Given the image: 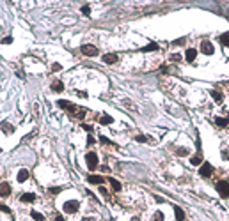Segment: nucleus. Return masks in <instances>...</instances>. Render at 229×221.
I'll use <instances>...</instances> for the list:
<instances>
[{
    "mask_svg": "<svg viewBox=\"0 0 229 221\" xmlns=\"http://www.w3.org/2000/svg\"><path fill=\"white\" fill-rule=\"evenodd\" d=\"M78 207H80V203H78V200H68L64 202V212H68V214H75V212L78 211Z\"/></svg>",
    "mask_w": 229,
    "mask_h": 221,
    "instance_id": "1",
    "label": "nucleus"
},
{
    "mask_svg": "<svg viewBox=\"0 0 229 221\" xmlns=\"http://www.w3.org/2000/svg\"><path fill=\"white\" fill-rule=\"evenodd\" d=\"M217 191L222 198H229V182L227 181H220L217 184Z\"/></svg>",
    "mask_w": 229,
    "mask_h": 221,
    "instance_id": "2",
    "label": "nucleus"
},
{
    "mask_svg": "<svg viewBox=\"0 0 229 221\" xmlns=\"http://www.w3.org/2000/svg\"><path fill=\"white\" fill-rule=\"evenodd\" d=\"M82 53L83 55H87V57H96L100 51H98V48L96 46H93V44H82Z\"/></svg>",
    "mask_w": 229,
    "mask_h": 221,
    "instance_id": "3",
    "label": "nucleus"
},
{
    "mask_svg": "<svg viewBox=\"0 0 229 221\" xmlns=\"http://www.w3.org/2000/svg\"><path fill=\"white\" fill-rule=\"evenodd\" d=\"M85 161H87V166H89V170H94V168L98 166V156H96L94 152H89V154L85 156Z\"/></svg>",
    "mask_w": 229,
    "mask_h": 221,
    "instance_id": "4",
    "label": "nucleus"
},
{
    "mask_svg": "<svg viewBox=\"0 0 229 221\" xmlns=\"http://www.w3.org/2000/svg\"><path fill=\"white\" fill-rule=\"evenodd\" d=\"M201 51H203L204 55H213V53H215V46H213L210 41H203V42H201Z\"/></svg>",
    "mask_w": 229,
    "mask_h": 221,
    "instance_id": "5",
    "label": "nucleus"
},
{
    "mask_svg": "<svg viewBox=\"0 0 229 221\" xmlns=\"http://www.w3.org/2000/svg\"><path fill=\"white\" fill-rule=\"evenodd\" d=\"M57 104H59V108H64V110H68V111H71V115H73V111H76V106H75L73 103H69V101H57Z\"/></svg>",
    "mask_w": 229,
    "mask_h": 221,
    "instance_id": "6",
    "label": "nucleus"
},
{
    "mask_svg": "<svg viewBox=\"0 0 229 221\" xmlns=\"http://www.w3.org/2000/svg\"><path fill=\"white\" fill-rule=\"evenodd\" d=\"M211 172H213V166H211L210 163H203V165H201V168H199V173H201L203 177H210V175H211Z\"/></svg>",
    "mask_w": 229,
    "mask_h": 221,
    "instance_id": "7",
    "label": "nucleus"
},
{
    "mask_svg": "<svg viewBox=\"0 0 229 221\" xmlns=\"http://www.w3.org/2000/svg\"><path fill=\"white\" fill-rule=\"evenodd\" d=\"M101 60H103L105 64H115V62L119 60V57H117L115 53H107V55L101 57Z\"/></svg>",
    "mask_w": 229,
    "mask_h": 221,
    "instance_id": "8",
    "label": "nucleus"
},
{
    "mask_svg": "<svg viewBox=\"0 0 229 221\" xmlns=\"http://www.w3.org/2000/svg\"><path fill=\"white\" fill-rule=\"evenodd\" d=\"M9 195H11V186L7 182H2V184H0V196L5 198V196H9Z\"/></svg>",
    "mask_w": 229,
    "mask_h": 221,
    "instance_id": "9",
    "label": "nucleus"
},
{
    "mask_svg": "<svg viewBox=\"0 0 229 221\" xmlns=\"http://www.w3.org/2000/svg\"><path fill=\"white\" fill-rule=\"evenodd\" d=\"M196 57H197V50H194V48H188L187 53H185V59H187V62H194V60H196Z\"/></svg>",
    "mask_w": 229,
    "mask_h": 221,
    "instance_id": "10",
    "label": "nucleus"
},
{
    "mask_svg": "<svg viewBox=\"0 0 229 221\" xmlns=\"http://www.w3.org/2000/svg\"><path fill=\"white\" fill-rule=\"evenodd\" d=\"M87 182H89V184H100V186H101V184H103V177H101V175H89V177H87Z\"/></svg>",
    "mask_w": 229,
    "mask_h": 221,
    "instance_id": "11",
    "label": "nucleus"
},
{
    "mask_svg": "<svg viewBox=\"0 0 229 221\" xmlns=\"http://www.w3.org/2000/svg\"><path fill=\"white\" fill-rule=\"evenodd\" d=\"M29 177H30V172H29V170H25V168H23V170L18 172V182H25Z\"/></svg>",
    "mask_w": 229,
    "mask_h": 221,
    "instance_id": "12",
    "label": "nucleus"
},
{
    "mask_svg": "<svg viewBox=\"0 0 229 221\" xmlns=\"http://www.w3.org/2000/svg\"><path fill=\"white\" fill-rule=\"evenodd\" d=\"M34 200H36V195H34V193H25V195H21V202H23V203H32Z\"/></svg>",
    "mask_w": 229,
    "mask_h": 221,
    "instance_id": "13",
    "label": "nucleus"
},
{
    "mask_svg": "<svg viewBox=\"0 0 229 221\" xmlns=\"http://www.w3.org/2000/svg\"><path fill=\"white\" fill-rule=\"evenodd\" d=\"M2 131L7 133V134H12V133H14V126L9 124V122H2Z\"/></svg>",
    "mask_w": 229,
    "mask_h": 221,
    "instance_id": "14",
    "label": "nucleus"
},
{
    "mask_svg": "<svg viewBox=\"0 0 229 221\" xmlns=\"http://www.w3.org/2000/svg\"><path fill=\"white\" fill-rule=\"evenodd\" d=\"M174 212H176V219H178V221H185V212H183V209H181V207L174 205Z\"/></svg>",
    "mask_w": 229,
    "mask_h": 221,
    "instance_id": "15",
    "label": "nucleus"
},
{
    "mask_svg": "<svg viewBox=\"0 0 229 221\" xmlns=\"http://www.w3.org/2000/svg\"><path fill=\"white\" fill-rule=\"evenodd\" d=\"M52 90L53 92H62L64 90V83L62 81H53L52 83Z\"/></svg>",
    "mask_w": 229,
    "mask_h": 221,
    "instance_id": "16",
    "label": "nucleus"
},
{
    "mask_svg": "<svg viewBox=\"0 0 229 221\" xmlns=\"http://www.w3.org/2000/svg\"><path fill=\"white\" fill-rule=\"evenodd\" d=\"M112 122H114V119H112L110 115H101V117H100V124L108 126V124H112Z\"/></svg>",
    "mask_w": 229,
    "mask_h": 221,
    "instance_id": "17",
    "label": "nucleus"
},
{
    "mask_svg": "<svg viewBox=\"0 0 229 221\" xmlns=\"http://www.w3.org/2000/svg\"><path fill=\"white\" fill-rule=\"evenodd\" d=\"M190 163H192L194 166H199V165L203 163V156H199V154H196V156H192V158H190Z\"/></svg>",
    "mask_w": 229,
    "mask_h": 221,
    "instance_id": "18",
    "label": "nucleus"
},
{
    "mask_svg": "<svg viewBox=\"0 0 229 221\" xmlns=\"http://www.w3.org/2000/svg\"><path fill=\"white\" fill-rule=\"evenodd\" d=\"M156 50H158V44H156V42H149L147 46H144V48H142V51H144V53H147V51H156Z\"/></svg>",
    "mask_w": 229,
    "mask_h": 221,
    "instance_id": "19",
    "label": "nucleus"
},
{
    "mask_svg": "<svg viewBox=\"0 0 229 221\" xmlns=\"http://www.w3.org/2000/svg\"><path fill=\"white\" fill-rule=\"evenodd\" d=\"M215 124H217V126H220V127H226V126L229 124V119H222V117H217V119H215Z\"/></svg>",
    "mask_w": 229,
    "mask_h": 221,
    "instance_id": "20",
    "label": "nucleus"
},
{
    "mask_svg": "<svg viewBox=\"0 0 229 221\" xmlns=\"http://www.w3.org/2000/svg\"><path fill=\"white\" fill-rule=\"evenodd\" d=\"M108 182H110V186H112V189L114 191H121V182L115 181V179H108Z\"/></svg>",
    "mask_w": 229,
    "mask_h": 221,
    "instance_id": "21",
    "label": "nucleus"
},
{
    "mask_svg": "<svg viewBox=\"0 0 229 221\" xmlns=\"http://www.w3.org/2000/svg\"><path fill=\"white\" fill-rule=\"evenodd\" d=\"M220 42H222L224 46H229V32H224V34L220 36Z\"/></svg>",
    "mask_w": 229,
    "mask_h": 221,
    "instance_id": "22",
    "label": "nucleus"
},
{
    "mask_svg": "<svg viewBox=\"0 0 229 221\" xmlns=\"http://www.w3.org/2000/svg\"><path fill=\"white\" fill-rule=\"evenodd\" d=\"M30 216H32V219H36V221H44V216H43V214H39L37 211H32Z\"/></svg>",
    "mask_w": 229,
    "mask_h": 221,
    "instance_id": "23",
    "label": "nucleus"
},
{
    "mask_svg": "<svg viewBox=\"0 0 229 221\" xmlns=\"http://www.w3.org/2000/svg\"><path fill=\"white\" fill-rule=\"evenodd\" d=\"M211 97L217 101V103H220V101H222V94H220L219 90H211Z\"/></svg>",
    "mask_w": 229,
    "mask_h": 221,
    "instance_id": "24",
    "label": "nucleus"
},
{
    "mask_svg": "<svg viewBox=\"0 0 229 221\" xmlns=\"http://www.w3.org/2000/svg\"><path fill=\"white\" fill-rule=\"evenodd\" d=\"M153 221H164V212H155V216H153Z\"/></svg>",
    "mask_w": 229,
    "mask_h": 221,
    "instance_id": "25",
    "label": "nucleus"
},
{
    "mask_svg": "<svg viewBox=\"0 0 229 221\" xmlns=\"http://www.w3.org/2000/svg\"><path fill=\"white\" fill-rule=\"evenodd\" d=\"M135 140L139 141V143H146L149 138H147V136H144V134H139V136H135Z\"/></svg>",
    "mask_w": 229,
    "mask_h": 221,
    "instance_id": "26",
    "label": "nucleus"
},
{
    "mask_svg": "<svg viewBox=\"0 0 229 221\" xmlns=\"http://www.w3.org/2000/svg\"><path fill=\"white\" fill-rule=\"evenodd\" d=\"M176 154H178V156H187V154H188V149L181 147V149H178V151H176Z\"/></svg>",
    "mask_w": 229,
    "mask_h": 221,
    "instance_id": "27",
    "label": "nucleus"
},
{
    "mask_svg": "<svg viewBox=\"0 0 229 221\" xmlns=\"http://www.w3.org/2000/svg\"><path fill=\"white\" fill-rule=\"evenodd\" d=\"M82 14L89 16V14H91V7H89V5H83V7H82Z\"/></svg>",
    "mask_w": 229,
    "mask_h": 221,
    "instance_id": "28",
    "label": "nucleus"
},
{
    "mask_svg": "<svg viewBox=\"0 0 229 221\" xmlns=\"http://www.w3.org/2000/svg\"><path fill=\"white\" fill-rule=\"evenodd\" d=\"M100 141H101V143H105V145H114L112 141L108 140V138H105V136H100Z\"/></svg>",
    "mask_w": 229,
    "mask_h": 221,
    "instance_id": "29",
    "label": "nucleus"
},
{
    "mask_svg": "<svg viewBox=\"0 0 229 221\" xmlns=\"http://www.w3.org/2000/svg\"><path fill=\"white\" fill-rule=\"evenodd\" d=\"M171 60L179 62V60H181V55H178V53H174V55H171Z\"/></svg>",
    "mask_w": 229,
    "mask_h": 221,
    "instance_id": "30",
    "label": "nucleus"
},
{
    "mask_svg": "<svg viewBox=\"0 0 229 221\" xmlns=\"http://www.w3.org/2000/svg\"><path fill=\"white\" fill-rule=\"evenodd\" d=\"M61 69H62V66H61V64H57V62L52 66V71H55V73H57V71H61Z\"/></svg>",
    "mask_w": 229,
    "mask_h": 221,
    "instance_id": "31",
    "label": "nucleus"
},
{
    "mask_svg": "<svg viewBox=\"0 0 229 221\" xmlns=\"http://www.w3.org/2000/svg\"><path fill=\"white\" fill-rule=\"evenodd\" d=\"M2 42H4V44H11V42H12V37L7 36V37H4V39H2Z\"/></svg>",
    "mask_w": 229,
    "mask_h": 221,
    "instance_id": "32",
    "label": "nucleus"
},
{
    "mask_svg": "<svg viewBox=\"0 0 229 221\" xmlns=\"http://www.w3.org/2000/svg\"><path fill=\"white\" fill-rule=\"evenodd\" d=\"M82 129H83V131H87V133H91V131H93V127H91L89 124H82Z\"/></svg>",
    "mask_w": 229,
    "mask_h": 221,
    "instance_id": "33",
    "label": "nucleus"
},
{
    "mask_svg": "<svg viewBox=\"0 0 229 221\" xmlns=\"http://www.w3.org/2000/svg\"><path fill=\"white\" fill-rule=\"evenodd\" d=\"M61 191H62V188H50V193H53V195H57Z\"/></svg>",
    "mask_w": 229,
    "mask_h": 221,
    "instance_id": "34",
    "label": "nucleus"
},
{
    "mask_svg": "<svg viewBox=\"0 0 229 221\" xmlns=\"http://www.w3.org/2000/svg\"><path fill=\"white\" fill-rule=\"evenodd\" d=\"M87 143H89V145H93V143H94V138H93V136H87Z\"/></svg>",
    "mask_w": 229,
    "mask_h": 221,
    "instance_id": "35",
    "label": "nucleus"
},
{
    "mask_svg": "<svg viewBox=\"0 0 229 221\" xmlns=\"http://www.w3.org/2000/svg\"><path fill=\"white\" fill-rule=\"evenodd\" d=\"M82 221H96V219H94V218H83Z\"/></svg>",
    "mask_w": 229,
    "mask_h": 221,
    "instance_id": "36",
    "label": "nucleus"
},
{
    "mask_svg": "<svg viewBox=\"0 0 229 221\" xmlns=\"http://www.w3.org/2000/svg\"><path fill=\"white\" fill-rule=\"evenodd\" d=\"M55 221H64V218H62V216H57V218H55Z\"/></svg>",
    "mask_w": 229,
    "mask_h": 221,
    "instance_id": "37",
    "label": "nucleus"
},
{
    "mask_svg": "<svg viewBox=\"0 0 229 221\" xmlns=\"http://www.w3.org/2000/svg\"><path fill=\"white\" fill-rule=\"evenodd\" d=\"M130 221H140V219H139V218H132Z\"/></svg>",
    "mask_w": 229,
    "mask_h": 221,
    "instance_id": "38",
    "label": "nucleus"
}]
</instances>
